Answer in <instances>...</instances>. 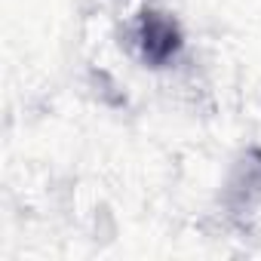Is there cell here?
I'll use <instances>...</instances> for the list:
<instances>
[{
    "instance_id": "6da1fadb",
    "label": "cell",
    "mask_w": 261,
    "mask_h": 261,
    "mask_svg": "<svg viewBox=\"0 0 261 261\" xmlns=\"http://www.w3.org/2000/svg\"><path fill=\"white\" fill-rule=\"evenodd\" d=\"M120 46L148 71H172L188 53V34L172 10L160 4H142L133 16H126Z\"/></svg>"
},
{
    "instance_id": "7a4b0ae2",
    "label": "cell",
    "mask_w": 261,
    "mask_h": 261,
    "mask_svg": "<svg viewBox=\"0 0 261 261\" xmlns=\"http://www.w3.org/2000/svg\"><path fill=\"white\" fill-rule=\"evenodd\" d=\"M218 206L227 221L246 224L261 206V145L240 148L224 169Z\"/></svg>"
}]
</instances>
